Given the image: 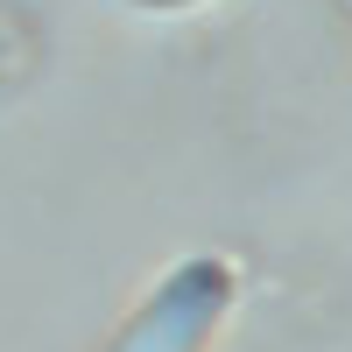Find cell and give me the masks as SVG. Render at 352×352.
Wrapping results in <instances>:
<instances>
[{"label":"cell","instance_id":"1","mask_svg":"<svg viewBox=\"0 0 352 352\" xmlns=\"http://www.w3.org/2000/svg\"><path fill=\"white\" fill-rule=\"evenodd\" d=\"M226 303H232V268L212 261V254H190L127 317V331L113 338V352H204L212 331L226 324Z\"/></svg>","mask_w":352,"mask_h":352},{"label":"cell","instance_id":"2","mask_svg":"<svg viewBox=\"0 0 352 352\" xmlns=\"http://www.w3.org/2000/svg\"><path fill=\"white\" fill-rule=\"evenodd\" d=\"M134 8H148V14H176V8H197V0H134Z\"/></svg>","mask_w":352,"mask_h":352},{"label":"cell","instance_id":"3","mask_svg":"<svg viewBox=\"0 0 352 352\" xmlns=\"http://www.w3.org/2000/svg\"><path fill=\"white\" fill-rule=\"evenodd\" d=\"M345 8H352V0H345Z\"/></svg>","mask_w":352,"mask_h":352}]
</instances>
